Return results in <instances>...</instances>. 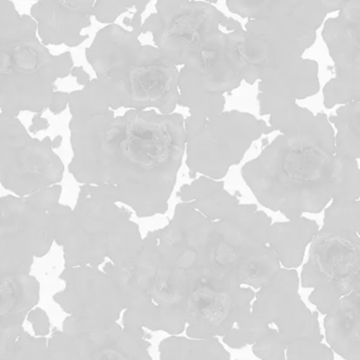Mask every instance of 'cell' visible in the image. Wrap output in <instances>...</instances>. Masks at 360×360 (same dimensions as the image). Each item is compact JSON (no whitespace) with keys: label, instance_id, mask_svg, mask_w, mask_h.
Segmentation results:
<instances>
[{"label":"cell","instance_id":"1","mask_svg":"<svg viewBox=\"0 0 360 360\" xmlns=\"http://www.w3.org/2000/svg\"><path fill=\"white\" fill-rule=\"evenodd\" d=\"M72 159L82 185H110L139 218L164 214L185 155L184 117L155 110L115 117L96 79L69 98Z\"/></svg>","mask_w":360,"mask_h":360},{"label":"cell","instance_id":"2","mask_svg":"<svg viewBox=\"0 0 360 360\" xmlns=\"http://www.w3.org/2000/svg\"><path fill=\"white\" fill-rule=\"evenodd\" d=\"M269 127L279 136L241 169L260 205L292 220L319 214L333 199L359 200L358 161L337 157L323 112L296 104L269 115Z\"/></svg>","mask_w":360,"mask_h":360},{"label":"cell","instance_id":"3","mask_svg":"<svg viewBox=\"0 0 360 360\" xmlns=\"http://www.w3.org/2000/svg\"><path fill=\"white\" fill-rule=\"evenodd\" d=\"M140 35L117 24L105 26L86 49V60L111 110L172 115L179 103L178 67L155 46L143 45Z\"/></svg>","mask_w":360,"mask_h":360},{"label":"cell","instance_id":"4","mask_svg":"<svg viewBox=\"0 0 360 360\" xmlns=\"http://www.w3.org/2000/svg\"><path fill=\"white\" fill-rule=\"evenodd\" d=\"M110 185H82L75 207L60 217L56 242L64 252L65 267H98L107 258L115 265L134 260L143 248L131 212L117 205Z\"/></svg>","mask_w":360,"mask_h":360},{"label":"cell","instance_id":"5","mask_svg":"<svg viewBox=\"0 0 360 360\" xmlns=\"http://www.w3.org/2000/svg\"><path fill=\"white\" fill-rule=\"evenodd\" d=\"M345 0L260 1L258 14L246 22L239 44L243 81L254 85L267 69L281 66L314 45L326 15Z\"/></svg>","mask_w":360,"mask_h":360},{"label":"cell","instance_id":"6","mask_svg":"<svg viewBox=\"0 0 360 360\" xmlns=\"http://www.w3.org/2000/svg\"><path fill=\"white\" fill-rule=\"evenodd\" d=\"M30 15L13 32L0 37V110L18 117L30 111L41 115L49 108L58 79L75 67L70 52L53 56L37 37Z\"/></svg>","mask_w":360,"mask_h":360},{"label":"cell","instance_id":"7","mask_svg":"<svg viewBox=\"0 0 360 360\" xmlns=\"http://www.w3.org/2000/svg\"><path fill=\"white\" fill-rule=\"evenodd\" d=\"M60 184L27 197L0 198V265L30 274L35 258L46 256L56 242L67 205L60 203Z\"/></svg>","mask_w":360,"mask_h":360},{"label":"cell","instance_id":"8","mask_svg":"<svg viewBox=\"0 0 360 360\" xmlns=\"http://www.w3.org/2000/svg\"><path fill=\"white\" fill-rule=\"evenodd\" d=\"M186 166L191 179L220 181L243 159L254 142L273 131L266 122L239 110L223 111L205 121L184 119Z\"/></svg>","mask_w":360,"mask_h":360},{"label":"cell","instance_id":"9","mask_svg":"<svg viewBox=\"0 0 360 360\" xmlns=\"http://www.w3.org/2000/svg\"><path fill=\"white\" fill-rule=\"evenodd\" d=\"M301 285L313 288L309 302L326 315L360 286L359 231L322 226L311 242Z\"/></svg>","mask_w":360,"mask_h":360},{"label":"cell","instance_id":"10","mask_svg":"<svg viewBox=\"0 0 360 360\" xmlns=\"http://www.w3.org/2000/svg\"><path fill=\"white\" fill-rule=\"evenodd\" d=\"M157 12L146 18L141 33L153 35L155 47L172 64L184 66L193 51L224 27L229 32L242 29L238 20L206 1H158Z\"/></svg>","mask_w":360,"mask_h":360},{"label":"cell","instance_id":"11","mask_svg":"<svg viewBox=\"0 0 360 360\" xmlns=\"http://www.w3.org/2000/svg\"><path fill=\"white\" fill-rule=\"evenodd\" d=\"M64 172L49 136L32 138L18 117L0 113V186L27 197L60 184Z\"/></svg>","mask_w":360,"mask_h":360},{"label":"cell","instance_id":"12","mask_svg":"<svg viewBox=\"0 0 360 360\" xmlns=\"http://www.w3.org/2000/svg\"><path fill=\"white\" fill-rule=\"evenodd\" d=\"M191 274L193 288L187 301L189 338L223 337L252 311L254 290L240 285L231 273L203 267Z\"/></svg>","mask_w":360,"mask_h":360},{"label":"cell","instance_id":"13","mask_svg":"<svg viewBox=\"0 0 360 360\" xmlns=\"http://www.w3.org/2000/svg\"><path fill=\"white\" fill-rule=\"evenodd\" d=\"M145 330L109 326H79L65 320L47 347V360H153Z\"/></svg>","mask_w":360,"mask_h":360},{"label":"cell","instance_id":"14","mask_svg":"<svg viewBox=\"0 0 360 360\" xmlns=\"http://www.w3.org/2000/svg\"><path fill=\"white\" fill-rule=\"evenodd\" d=\"M359 33L360 0H345L338 16L324 22L322 39L336 69L323 88L326 109L360 101Z\"/></svg>","mask_w":360,"mask_h":360},{"label":"cell","instance_id":"15","mask_svg":"<svg viewBox=\"0 0 360 360\" xmlns=\"http://www.w3.org/2000/svg\"><path fill=\"white\" fill-rule=\"evenodd\" d=\"M64 290L53 299L68 314L66 320L79 326H109L120 319L124 307L117 286L98 267H65L60 276Z\"/></svg>","mask_w":360,"mask_h":360},{"label":"cell","instance_id":"16","mask_svg":"<svg viewBox=\"0 0 360 360\" xmlns=\"http://www.w3.org/2000/svg\"><path fill=\"white\" fill-rule=\"evenodd\" d=\"M296 269H280L275 279L255 294L252 313L265 323L275 324L286 342L311 339L322 342L317 311H311L299 294Z\"/></svg>","mask_w":360,"mask_h":360},{"label":"cell","instance_id":"17","mask_svg":"<svg viewBox=\"0 0 360 360\" xmlns=\"http://www.w3.org/2000/svg\"><path fill=\"white\" fill-rule=\"evenodd\" d=\"M271 224V217L259 210L256 204H239L229 217L216 221V231L205 267L231 274L238 261L269 246Z\"/></svg>","mask_w":360,"mask_h":360},{"label":"cell","instance_id":"18","mask_svg":"<svg viewBox=\"0 0 360 360\" xmlns=\"http://www.w3.org/2000/svg\"><path fill=\"white\" fill-rule=\"evenodd\" d=\"M244 29L210 35L189 56L184 66L195 71L204 89L224 96L243 82V65L239 46Z\"/></svg>","mask_w":360,"mask_h":360},{"label":"cell","instance_id":"19","mask_svg":"<svg viewBox=\"0 0 360 360\" xmlns=\"http://www.w3.org/2000/svg\"><path fill=\"white\" fill-rule=\"evenodd\" d=\"M318 73V63L302 58L265 70L258 81L260 115L269 117L315 96L320 90Z\"/></svg>","mask_w":360,"mask_h":360},{"label":"cell","instance_id":"20","mask_svg":"<svg viewBox=\"0 0 360 360\" xmlns=\"http://www.w3.org/2000/svg\"><path fill=\"white\" fill-rule=\"evenodd\" d=\"M94 0L37 1L31 8V18L37 22L39 39L45 47L65 45L75 48L85 43L89 35L83 30L91 26Z\"/></svg>","mask_w":360,"mask_h":360},{"label":"cell","instance_id":"21","mask_svg":"<svg viewBox=\"0 0 360 360\" xmlns=\"http://www.w3.org/2000/svg\"><path fill=\"white\" fill-rule=\"evenodd\" d=\"M39 282L30 274L0 265V360L13 349L24 332L29 311L39 300Z\"/></svg>","mask_w":360,"mask_h":360},{"label":"cell","instance_id":"22","mask_svg":"<svg viewBox=\"0 0 360 360\" xmlns=\"http://www.w3.org/2000/svg\"><path fill=\"white\" fill-rule=\"evenodd\" d=\"M360 286L341 298L324 318L330 349L345 360H360Z\"/></svg>","mask_w":360,"mask_h":360},{"label":"cell","instance_id":"23","mask_svg":"<svg viewBox=\"0 0 360 360\" xmlns=\"http://www.w3.org/2000/svg\"><path fill=\"white\" fill-rule=\"evenodd\" d=\"M318 231L317 222L305 217L274 223L269 229V248L275 252L284 269H297L304 258L305 248Z\"/></svg>","mask_w":360,"mask_h":360},{"label":"cell","instance_id":"24","mask_svg":"<svg viewBox=\"0 0 360 360\" xmlns=\"http://www.w3.org/2000/svg\"><path fill=\"white\" fill-rule=\"evenodd\" d=\"M181 202H191L193 207L212 221L229 217L240 204L239 200L227 193L223 181L200 176L191 184L181 187Z\"/></svg>","mask_w":360,"mask_h":360},{"label":"cell","instance_id":"25","mask_svg":"<svg viewBox=\"0 0 360 360\" xmlns=\"http://www.w3.org/2000/svg\"><path fill=\"white\" fill-rule=\"evenodd\" d=\"M193 288L191 271L160 264L155 277L145 290V295L158 307H187Z\"/></svg>","mask_w":360,"mask_h":360},{"label":"cell","instance_id":"26","mask_svg":"<svg viewBox=\"0 0 360 360\" xmlns=\"http://www.w3.org/2000/svg\"><path fill=\"white\" fill-rule=\"evenodd\" d=\"M179 103L189 109V117L195 121H205L224 111V96L212 94L204 89L195 71L183 66L178 77Z\"/></svg>","mask_w":360,"mask_h":360},{"label":"cell","instance_id":"27","mask_svg":"<svg viewBox=\"0 0 360 360\" xmlns=\"http://www.w3.org/2000/svg\"><path fill=\"white\" fill-rule=\"evenodd\" d=\"M161 360H233L217 338L170 336L159 345Z\"/></svg>","mask_w":360,"mask_h":360},{"label":"cell","instance_id":"28","mask_svg":"<svg viewBox=\"0 0 360 360\" xmlns=\"http://www.w3.org/2000/svg\"><path fill=\"white\" fill-rule=\"evenodd\" d=\"M336 128L335 153L337 157L358 161L360 157V101L342 105L328 119Z\"/></svg>","mask_w":360,"mask_h":360},{"label":"cell","instance_id":"29","mask_svg":"<svg viewBox=\"0 0 360 360\" xmlns=\"http://www.w3.org/2000/svg\"><path fill=\"white\" fill-rule=\"evenodd\" d=\"M280 269L281 264L277 256L267 246L261 252L238 261L231 269V274L240 285L260 290L275 279Z\"/></svg>","mask_w":360,"mask_h":360},{"label":"cell","instance_id":"30","mask_svg":"<svg viewBox=\"0 0 360 360\" xmlns=\"http://www.w3.org/2000/svg\"><path fill=\"white\" fill-rule=\"evenodd\" d=\"M271 326L252 313L240 318L227 334L223 336V342L231 349H240L246 345H254Z\"/></svg>","mask_w":360,"mask_h":360},{"label":"cell","instance_id":"31","mask_svg":"<svg viewBox=\"0 0 360 360\" xmlns=\"http://www.w3.org/2000/svg\"><path fill=\"white\" fill-rule=\"evenodd\" d=\"M323 226L359 231L360 201L333 199L326 210Z\"/></svg>","mask_w":360,"mask_h":360},{"label":"cell","instance_id":"32","mask_svg":"<svg viewBox=\"0 0 360 360\" xmlns=\"http://www.w3.org/2000/svg\"><path fill=\"white\" fill-rule=\"evenodd\" d=\"M48 341L44 337H33L26 330L16 341L13 349L1 360H47Z\"/></svg>","mask_w":360,"mask_h":360},{"label":"cell","instance_id":"33","mask_svg":"<svg viewBox=\"0 0 360 360\" xmlns=\"http://www.w3.org/2000/svg\"><path fill=\"white\" fill-rule=\"evenodd\" d=\"M286 360H335L334 352L319 341L300 339L288 343Z\"/></svg>","mask_w":360,"mask_h":360},{"label":"cell","instance_id":"34","mask_svg":"<svg viewBox=\"0 0 360 360\" xmlns=\"http://www.w3.org/2000/svg\"><path fill=\"white\" fill-rule=\"evenodd\" d=\"M288 345L276 328H269L264 336L252 345V353L261 360H286Z\"/></svg>","mask_w":360,"mask_h":360},{"label":"cell","instance_id":"35","mask_svg":"<svg viewBox=\"0 0 360 360\" xmlns=\"http://www.w3.org/2000/svg\"><path fill=\"white\" fill-rule=\"evenodd\" d=\"M136 3H123V1H94V16L101 24L113 25L120 15L134 9Z\"/></svg>","mask_w":360,"mask_h":360},{"label":"cell","instance_id":"36","mask_svg":"<svg viewBox=\"0 0 360 360\" xmlns=\"http://www.w3.org/2000/svg\"><path fill=\"white\" fill-rule=\"evenodd\" d=\"M25 16L18 13L12 1H0V37L13 32L22 26Z\"/></svg>","mask_w":360,"mask_h":360},{"label":"cell","instance_id":"37","mask_svg":"<svg viewBox=\"0 0 360 360\" xmlns=\"http://www.w3.org/2000/svg\"><path fill=\"white\" fill-rule=\"evenodd\" d=\"M27 319L32 324L33 330H34L37 336L44 337L49 334L50 320L47 314L43 309H39V307H37V309L34 307L32 311H29Z\"/></svg>","mask_w":360,"mask_h":360},{"label":"cell","instance_id":"38","mask_svg":"<svg viewBox=\"0 0 360 360\" xmlns=\"http://www.w3.org/2000/svg\"><path fill=\"white\" fill-rule=\"evenodd\" d=\"M69 98H70V94L68 92L56 91L48 109L51 111L52 115H60L68 107Z\"/></svg>","mask_w":360,"mask_h":360},{"label":"cell","instance_id":"39","mask_svg":"<svg viewBox=\"0 0 360 360\" xmlns=\"http://www.w3.org/2000/svg\"><path fill=\"white\" fill-rule=\"evenodd\" d=\"M50 123L47 119L41 117V115H35L33 117L32 122H31L30 127H29V131L32 134H37L39 131H45L49 128Z\"/></svg>","mask_w":360,"mask_h":360},{"label":"cell","instance_id":"40","mask_svg":"<svg viewBox=\"0 0 360 360\" xmlns=\"http://www.w3.org/2000/svg\"><path fill=\"white\" fill-rule=\"evenodd\" d=\"M71 77H75L77 79L79 85L87 86L88 84L91 82V77H90L89 73L83 68V67H73L72 70L70 72Z\"/></svg>","mask_w":360,"mask_h":360},{"label":"cell","instance_id":"41","mask_svg":"<svg viewBox=\"0 0 360 360\" xmlns=\"http://www.w3.org/2000/svg\"><path fill=\"white\" fill-rule=\"evenodd\" d=\"M63 143V136H56L53 140H51V146L52 149H58L62 146Z\"/></svg>","mask_w":360,"mask_h":360}]
</instances>
